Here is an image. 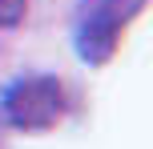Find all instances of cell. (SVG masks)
<instances>
[{
    "label": "cell",
    "mask_w": 153,
    "mask_h": 149,
    "mask_svg": "<svg viewBox=\"0 0 153 149\" xmlns=\"http://www.w3.org/2000/svg\"><path fill=\"white\" fill-rule=\"evenodd\" d=\"M28 12V0H0V28H16Z\"/></svg>",
    "instance_id": "3"
},
{
    "label": "cell",
    "mask_w": 153,
    "mask_h": 149,
    "mask_svg": "<svg viewBox=\"0 0 153 149\" xmlns=\"http://www.w3.org/2000/svg\"><path fill=\"white\" fill-rule=\"evenodd\" d=\"M0 113L12 129L24 133H45L65 117V89L56 77H24L0 101Z\"/></svg>",
    "instance_id": "1"
},
{
    "label": "cell",
    "mask_w": 153,
    "mask_h": 149,
    "mask_svg": "<svg viewBox=\"0 0 153 149\" xmlns=\"http://www.w3.org/2000/svg\"><path fill=\"white\" fill-rule=\"evenodd\" d=\"M141 8H145V0H101L76 28V53L89 64H105L117 53L121 32L137 20Z\"/></svg>",
    "instance_id": "2"
}]
</instances>
